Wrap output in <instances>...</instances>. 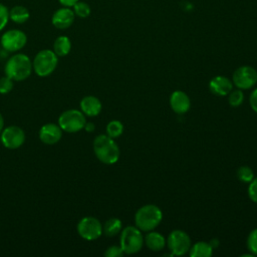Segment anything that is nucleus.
I'll list each match as a JSON object with an SVG mask.
<instances>
[{
	"label": "nucleus",
	"instance_id": "nucleus-1",
	"mask_svg": "<svg viewBox=\"0 0 257 257\" xmlns=\"http://www.w3.org/2000/svg\"><path fill=\"white\" fill-rule=\"evenodd\" d=\"M93 152L103 164L112 165L119 159V148L114 140L107 135H99L93 141Z\"/></svg>",
	"mask_w": 257,
	"mask_h": 257
},
{
	"label": "nucleus",
	"instance_id": "nucleus-2",
	"mask_svg": "<svg viewBox=\"0 0 257 257\" xmlns=\"http://www.w3.org/2000/svg\"><path fill=\"white\" fill-rule=\"evenodd\" d=\"M32 72V62L30 58L23 53L12 55L6 62L5 73L11 79L21 81L30 76Z\"/></svg>",
	"mask_w": 257,
	"mask_h": 257
},
{
	"label": "nucleus",
	"instance_id": "nucleus-3",
	"mask_svg": "<svg viewBox=\"0 0 257 257\" xmlns=\"http://www.w3.org/2000/svg\"><path fill=\"white\" fill-rule=\"evenodd\" d=\"M163 219L161 209L153 204H148L141 207L135 215L136 226L145 232L154 230L159 226Z\"/></svg>",
	"mask_w": 257,
	"mask_h": 257
},
{
	"label": "nucleus",
	"instance_id": "nucleus-4",
	"mask_svg": "<svg viewBox=\"0 0 257 257\" xmlns=\"http://www.w3.org/2000/svg\"><path fill=\"white\" fill-rule=\"evenodd\" d=\"M58 63V56L53 50L43 49L40 50L34 57L32 62V68L34 72L41 77L51 74Z\"/></svg>",
	"mask_w": 257,
	"mask_h": 257
},
{
	"label": "nucleus",
	"instance_id": "nucleus-5",
	"mask_svg": "<svg viewBox=\"0 0 257 257\" xmlns=\"http://www.w3.org/2000/svg\"><path fill=\"white\" fill-rule=\"evenodd\" d=\"M144 237L137 226H126L120 233V247L125 254H135L141 251Z\"/></svg>",
	"mask_w": 257,
	"mask_h": 257
},
{
	"label": "nucleus",
	"instance_id": "nucleus-6",
	"mask_svg": "<svg viewBox=\"0 0 257 257\" xmlns=\"http://www.w3.org/2000/svg\"><path fill=\"white\" fill-rule=\"evenodd\" d=\"M85 114L78 109L63 111L58 117V125L66 133H77L85 125Z\"/></svg>",
	"mask_w": 257,
	"mask_h": 257
},
{
	"label": "nucleus",
	"instance_id": "nucleus-7",
	"mask_svg": "<svg viewBox=\"0 0 257 257\" xmlns=\"http://www.w3.org/2000/svg\"><path fill=\"white\" fill-rule=\"evenodd\" d=\"M167 244L173 255L182 256L189 252L191 248V238L185 231L174 230L169 234Z\"/></svg>",
	"mask_w": 257,
	"mask_h": 257
},
{
	"label": "nucleus",
	"instance_id": "nucleus-8",
	"mask_svg": "<svg viewBox=\"0 0 257 257\" xmlns=\"http://www.w3.org/2000/svg\"><path fill=\"white\" fill-rule=\"evenodd\" d=\"M77 233L81 238L92 241L99 238L102 234V225L94 217H84L77 224Z\"/></svg>",
	"mask_w": 257,
	"mask_h": 257
},
{
	"label": "nucleus",
	"instance_id": "nucleus-9",
	"mask_svg": "<svg viewBox=\"0 0 257 257\" xmlns=\"http://www.w3.org/2000/svg\"><path fill=\"white\" fill-rule=\"evenodd\" d=\"M232 82L239 89H249L257 82V71L249 65L240 66L234 71Z\"/></svg>",
	"mask_w": 257,
	"mask_h": 257
},
{
	"label": "nucleus",
	"instance_id": "nucleus-10",
	"mask_svg": "<svg viewBox=\"0 0 257 257\" xmlns=\"http://www.w3.org/2000/svg\"><path fill=\"white\" fill-rule=\"evenodd\" d=\"M1 45L2 47L10 52H15L22 49L26 42V34L19 29H10L3 33L1 36Z\"/></svg>",
	"mask_w": 257,
	"mask_h": 257
},
{
	"label": "nucleus",
	"instance_id": "nucleus-11",
	"mask_svg": "<svg viewBox=\"0 0 257 257\" xmlns=\"http://www.w3.org/2000/svg\"><path fill=\"white\" fill-rule=\"evenodd\" d=\"M24 142L25 133L21 127L17 125L7 126L1 132V143L7 149H18L24 144Z\"/></svg>",
	"mask_w": 257,
	"mask_h": 257
},
{
	"label": "nucleus",
	"instance_id": "nucleus-12",
	"mask_svg": "<svg viewBox=\"0 0 257 257\" xmlns=\"http://www.w3.org/2000/svg\"><path fill=\"white\" fill-rule=\"evenodd\" d=\"M75 19V14L70 7H61L54 11L51 17L52 25L58 29H66L70 27Z\"/></svg>",
	"mask_w": 257,
	"mask_h": 257
},
{
	"label": "nucleus",
	"instance_id": "nucleus-13",
	"mask_svg": "<svg viewBox=\"0 0 257 257\" xmlns=\"http://www.w3.org/2000/svg\"><path fill=\"white\" fill-rule=\"evenodd\" d=\"M62 130L56 123H46L39 131V139L45 145H54L60 141Z\"/></svg>",
	"mask_w": 257,
	"mask_h": 257
},
{
	"label": "nucleus",
	"instance_id": "nucleus-14",
	"mask_svg": "<svg viewBox=\"0 0 257 257\" xmlns=\"http://www.w3.org/2000/svg\"><path fill=\"white\" fill-rule=\"evenodd\" d=\"M171 108L178 114L186 113L191 106V100L188 94L181 90H176L170 97Z\"/></svg>",
	"mask_w": 257,
	"mask_h": 257
},
{
	"label": "nucleus",
	"instance_id": "nucleus-15",
	"mask_svg": "<svg viewBox=\"0 0 257 257\" xmlns=\"http://www.w3.org/2000/svg\"><path fill=\"white\" fill-rule=\"evenodd\" d=\"M209 88L214 94L224 96L229 94L232 90L233 82L228 77L219 75L211 79L209 83Z\"/></svg>",
	"mask_w": 257,
	"mask_h": 257
},
{
	"label": "nucleus",
	"instance_id": "nucleus-16",
	"mask_svg": "<svg viewBox=\"0 0 257 257\" xmlns=\"http://www.w3.org/2000/svg\"><path fill=\"white\" fill-rule=\"evenodd\" d=\"M80 109L85 115L96 116L101 110V102L93 95H86L80 100Z\"/></svg>",
	"mask_w": 257,
	"mask_h": 257
},
{
	"label": "nucleus",
	"instance_id": "nucleus-17",
	"mask_svg": "<svg viewBox=\"0 0 257 257\" xmlns=\"http://www.w3.org/2000/svg\"><path fill=\"white\" fill-rule=\"evenodd\" d=\"M144 243L152 251H161L165 248L167 241L161 233L155 232V231H149V233L146 235L144 239Z\"/></svg>",
	"mask_w": 257,
	"mask_h": 257
},
{
	"label": "nucleus",
	"instance_id": "nucleus-18",
	"mask_svg": "<svg viewBox=\"0 0 257 257\" xmlns=\"http://www.w3.org/2000/svg\"><path fill=\"white\" fill-rule=\"evenodd\" d=\"M29 18H30L29 10L22 5H16L9 10V19L12 20L14 23L23 24Z\"/></svg>",
	"mask_w": 257,
	"mask_h": 257
},
{
	"label": "nucleus",
	"instance_id": "nucleus-19",
	"mask_svg": "<svg viewBox=\"0 0 257 257\" xmlns=\"http://www.w3.org/2000/svg\"><path fill=\"white\" fill-rule=\"evenodd\" d=\"M71 49V41L67 36L61 35L54 40L53 51L57 56H66Z\"/></svg>",
	"mask_w": 257,
	"mask_h": 257
},
{
	"label": "nucleus",
	"instance_id": "nucleus-20",
	"mask_svg": "<svg viewBox=\"0 0 257 257\" xmlns=\"http://www.w3.org/2000/svg\"><path fill=\"white\" fill-rule=\"evenodd\" d=\"M189 251L191 257H210L213 253V248L210 243L201 241L194 244Z\"/></svg>",
	"mask_w": 257,
	"mask_h": 257
},
{
	"label": "nucleus",
	"instance_id": "nucleus-21",
	"mask_svg": "<svg viewBox=\"0 0 257 257\" xmlns=\"http://www.w3.org/2000/svg\"><path fill=\"white\" fill-rule=\"evenodd\" d=\"M121 231V221L117 218H110L105 221L102 226V233L107 237H112L117 235Z\"/></svg>",
	"mask_w": 257,
	"mask_h": 257
},
{
	"label": "nucleus",
	"instance_id": "nucleus-22",
	"mask_svg": "<svg viewBox=\"0 0 257 257\" xmlns=\"http://www.w3.org/2000/svg\"><path fill=\"white\" fill-rule=\"evenodd\" d=\"M123 132V124L116 119L110 120L106 125V135L112 139L118 138Z\"/></svg>",
	"mask_w": 257,
	"mask_h": 257
},
{
	"label": "nucleus",
	"instance_id": "nucleus-23",
	"mask_svg": "<svg viewBox=\"0 0 257 257\" xmlns=\"http://www.w3.org/2000/svg\"><path fill=\"white\" fill-rule=\"evenodd\" d=\"M72 10L74 14L80 18H86L90 14V7L87 3L82 2V1H77L73 6Z\"/></svg>",
	"mask_w": 257,
	"mask_h": 257
},
{
	"label": "nucleus",
	"instance_id": "nucleus-24",
	"mask_svg": "<svg viewBox=\"0 0 257 257\" xmlns=\"http://www.w3.org/2000/svg\"><path fill=\"white\" fill-rule=\"evenodd\" d=\"M237 177L241 182L250 183L254 179V173L248 166H242L237 170Z\"/></svg>",
	"mask_w": 257,
	"mask_h": 257
},
{
	"label": "nucleus",
	"instance_id": "nucleus-25",
	"mask_svg": "<svg viewBox=\"0 0 257 257\" xmlns=\"http://www.w3.org/2000/svg\"><path fill=\"white\" fill-rule=\"evenodd\" d=\"M229 103L230 105L234 106V107H237L239 105L242 104L243 100H244V94L242 92V89H235V90H231L230 91V94H229Z\"/></svg>",
	"mask_w": 257,
	"mask_h": 257
},
{
	"label": "nucleus",
	"instance_id": "nucleus-26",
	"mask_svg": "<svg viewBox=\"0 0 257 257\" xmlns=\"http://www.w3.org/2000/svg\"><path fill=\"white\" fill-rule=\"evenodd\" d=\"M247 247L250 253L257 255V228L252 230L247 238Z\"/></svg>",
	"mask_w": 257,
	"mask_h": 257
},
{
	"label": "nucleus",
	"instance_id": "nucleus-27",
	"mask_svg": "<svg viewBox=\"0 0 257 257\" xmlns=\"http://www.w3.org/2000/svg\"><path fill=\"white\" fill-rule=\"evenodd\" d=\"M13 88V79H11L9 76L5 75L0 78V93L5 94L12 90Z\"/></svg>",
	"mask_w": 257,
	"mask_h": 257
},
{
	"label": "nucleus",
	"instance_id": "nucleus-28",
	"mask_svg": "<svg viewBox=\"0 0 257 257\" xmlns=\"http://www.w3.org/2000/svg\"><path fill=\"white\" fill-rule=\"evenodd\" d=\"M9 20V10L8 8L0 3V31L4 29V27L7 25Z\"/></svg>",
	"mask_w": 257,
	"mask_h": 257
},
{
	"label": "nucleus",
	"instance_id": "nucleus-29",
	"mask_svg": "<svg viewBox=\"0 0 257 257\" xmlns=\"http://www.w3.org/2000/svg\"><path fill=\"white\" fill-rule=\"evenodd\" d=\"M248 196L254 203H257V177L254 178L248 187Z\"/></svg>",
	"mask_w": 257,
	"mask_h": 257
},
{
	"label": "nucleus",
	"instance_id": "nucleus-30",
	"mask_svg": "<svg viewBox=\"0 0 257 257\" xmlns=\"http://www.w3.org/2000/svg\"><path fill=\"white\" fill-rule=\"evenodd\" d=\"M122 254H123V251H122L121 247L116 246V245L109 246L104 252V256H106V257H119Z\"/></svg>",
	"mask_w": 257,
	"mask_h": 257
},
{
	"label": "nucleus",
	"instance_id": "nucleus-31",
	"mask_svg": "<svg viewBox=\"0 0 257 257\" xmlns=\"http://www.w3.org/2000/svg\"><path fill=\"white\" fill-rule=\"evenodd\" d=\"M249 101H250V106H251V108L257 113V88H255V89L251 92Z\"/></svg>",
	"mask_w": 257,
	"mask_h": 257
},
{
	"label": "nucleus",
	"instance_id": "nucleus-32",
	"mask_svg": "<svg viewBox=\"0 0 257 257\" xmlns=\"http://www.w3.org/2000/svg\"><path fill=\"white\" fill-rule=\"evenodd\" d=\"M78 0H58V2L64 7H72Z\"/></svg>",
	"mask_w": 257,
	"mask_h": 257
},
{
	"label": "nucleus",
	"instance_id": "nucleus-33",
	"mask_svg": "<svg viewBox=\"0 0 257 257\" xmlns=\"http://www.w3.org/2000/svg\"><path fill=\"white\" fill-rule=\"evenodd\" d=\"M86 132L90 133V132H93L94 131V123L92 122H85V125L83 127Z\"/></svg>",
	"mask_w": 257,
	"mask_h": 257
},
{
	"label": "nucleus",
	"instance_id": "nucleus-34",
	"mask_svg": "<svg viewBox=\"0 0 257 257\" xmlns=\"http://www.w3.org/2000/svg\"><path fill=\"white\" fill-rule=\"evenodd\" d=\"M209 243H210V245L212 246V248H213V249H214V248H216V247L219 245V241H218L217 239H212Z\"/></svg>",
	"mask_w": 257,
	"mask_h": 257
},
{
	"label": "nucleus",
	"instance_id": "nucleus-35",
	"mask_svg": "<svg viewBox=\"0 0 257 257\" xmlns=\"http://www.w3.org/2000/svg\"><path fill=\"white\" fill-rule=\"evenodd\" d=\"M3 126H4V119H3L2 114L0 113V133H1L2 130H3Z\"/></svg>",
	"mask_w": 257,
	"mask_h": 257
}]
</instances>
